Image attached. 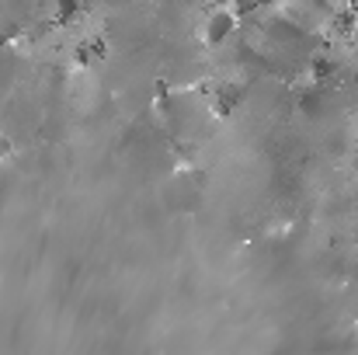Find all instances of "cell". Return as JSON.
Instances as JSON below:
<instances>
[{"label": "cell", "instance_id": "6da1fadb", "mask_svg": "<svg viewBox=\"0 0 358 355\" xmlns=\"http://www.w3.org/2000/svg\"><path fill=\"white\" fill-rule=\"evenodd\" d=\"M234 32H237V14H230V11H216V14H209V21H206V42L223 46V42L234 39Z\"/></svg>", "mask_w": 358, "mask_h": 355}, {"label": "cell", "instance_id": "7a4b0ae2", "mask_svg": "<svg viewBox=\"0 0 358 355\" xmlns=\"http://www.w3.org/2000/svg\"><path fill=\"white\" fill-rule=\"evenodd\" d=\"M282 4H285V0H254V7H257V11H268V7H282Z\"/></svg>", "mask_w": 358, "mask_h": 355}]
</instances>
